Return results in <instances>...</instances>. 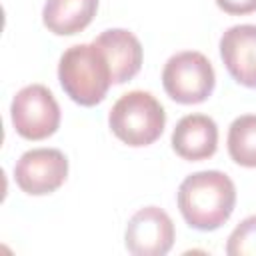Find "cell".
<instances>
[{
  "instance_id": "6da1fadb",
  "label": "cell",
  "mask_w": 256,
  "mask_h": 256,
  "mask_svg": "<svg viewBox=\"0 0 256 256\" xmlns=\"http://www.w3.org/2000/svg\"><path fill=\"white\" fill-rule=\"evenodd\" d=\"M178 208L188 226L210 232L220 228L236 206V186L220 170H200L178 186Z\"/></svg>"
},
{
  "instance_id": "7a4b0ae2",
  "label": "cell",
  "mask_w": 256,
  "mask_h": 256,
  "mask_svg": "<svg viewBox=\"0 0 256 256\" xmlns=\"http://www.w3.org/2000/svg\"><path fill=\"white\" fill-rule=\"evenodd\" d=\"M58 80L70 100L80 106H96L112 84V72L106 56L94 42L74 44L60 56Z\"/></svg>"
},
{
  "instance_id": "3957f363",
  "label": "cell",
  "mask_w": 256,
  "mask_h": 256,
  "mask_svg": "<svg viewBox=\"0 0 256 256\" xmlns=\"http://www.w3.org/2000/svg\"><path fill=\"white\" fill-rule=\"evenodd\" d=\"M108 124L118 140L140 148L156 142L162 136L166 112L150 92L132 90L114 102L108 114Z\"/></svg>"
},
{
  "instance_id": "277c9868",
  "label": "cell",
  "mask_w": 256,
  "mask_h": 256,
  "mask_svg": "<svg viewBox=\"0 0 256 256\" xmlns=\"http://www.w3.org/2000/svg\"><path fill=\"white\" fill-rule=\"evenodd\" d=\"M216 84L210 60L196 50H184L168 58L162 70V86L178 104L204 102Z\"/></svg>"
},
{
  "instance_id": "5b68a950",
  "label": "cell",
  "mask_w": 256,
  "mask_h": 256,
  "mask_svg": "<svg viewBox=\"0 0 256 256\" xmlns=\"http://www.w3.org/2000/svg\"><path fill=\"white\" fill-rule=\"evenodd\" d=\"M12 124L26 140H44L60 126V106L42 84H28L16 92L10 106Z\"/></svg>"
},
{
  "instance_id": "8992f818",
  "label": "cell",
  "mask_w": 256,
  "mask_h": 256,
  "mask_svg": "<svg viewBox=\"0 0 256 256\" xmlns=\"http://www.w3.org/2000/svg\"><path fill=\"white\" fill-rule=\"evenodd\" d=\"M68 176V160L58 148H32L14 166V180L22 192L44 196L58 190Z\"/></svg>"
},
{
  "instance_id": "52a82bcc",
  "label": "cell",
  "mask_w": 256,
  "mask_h": 256,
  "mask_svg": "<svg viewBox=\"0 0 256 256\" xmlns=\"http://www.w3.org/2000/svg\"><path fill=\"white\" fill-rule=\"evenodd\" d=\"M124 244L134 256H164L174 244V224L158 206L140 208L126 224Z\"/></svg>"
},
{
  "instance_id": "ba28073f",
  "label": "cell",
  "mask_w": 256,
  "mask_h": 256,
  "mask_svg": "<svg viewBox=\"0 0 256 256\" xmlns=\"http://www.w3.org/2000/svg\"><path fill=\"white\" fill-rule=\"evenodd\" d=\"M220 58L238 84L256 88V24L230 26L220 38Z\"/></svg>"
},
{
  "instance_id": "9c48e42d",
  "label": "cell",
  "mask_w": 256,
  "mask_h": 256,
  "mask_svg": "<svg viewBox=\"0 0 256 256\" xmlns=\"http://www.w3.org/2000/svg\"><path fill=\"white\" fill-rule=\"evenodd\" d=\"M94 44L102 50V54L108 60L112 84H124L140 72L142 44L132 32L124 28H110L96 36Z\"/></svg>"
},
{
  "instance_id": "30bf717a",
  "label": "cell",
  "mask_w": 256,
  "mask_h": 256,
  "mask_svg": "<svg viewBox=\"0 0 256 256\" xmlns=\"http://www.w3.org/2000/svg\"><path fill=\"white\" fill-rule=\"evenodd\" d=\"M172 148L184 160H206L218 148V126L206 114H188L172 130Z\"/></svg>"
},
{
  "instance_id": "8fae6325",
  "label": "cell",
  "mask_w": 256,
  "mask_h": 256,
  "mask_svg": "<svg viewBox=\"0 0 256 256\" xmlns=\"http://www.w3.org/2000/svg\"><path fill=\"white\" fill-rule=\"evenodd\" d=\"M98 0H46L42 22L58 36H72L94 20Z\"/></svg>"
},
{
  "instance_id": "7c38bea8",
  "label": "cell",
  "mask_w": 256,
  "mask_h": 256,
  "mask_svg": "<svg viewBox=\"0 0 256 256\" xmlns=\"http://www.w3.org/2000/svg\"><path fill=\"white\" fill-rule=\"evenodd\" d=\"M226 144L228 154L236 164L256 168V114L238 116L228 128Z\"/></svg>"
},
{
  "instance_id": "4fadbf2b",
  "label": "cell",
  "mask_w": 256,
  "mask_h": 256,
  "mask_svg": "<svg viewBox=\"0 0 256 256\" xmlns=\"http://www.w3.org/2000/svg\"><path fill=\"white\" fill-rule=\"evenodd\" d=\"M228 256H256V214L244 218L228 236Z\"/></svg>"
},
{
  "instance_id": "5bb4252c",
  "label": "cell",
  "mask_w": 256,
  "mask_h": 256,
  "mask_svg": "<svg viewBox=\"0 0 256 256\" xmlns=\"http://www.w3.org/2000/svg\"><path fill=\"white\" fill-rule=\"evenodd\" d=\"M216 4L226 14H236V16L256 12V0H216Z\"/></svg>"
}]
</instances>
